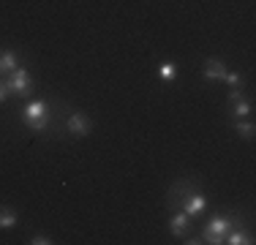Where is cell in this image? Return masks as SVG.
Wrapping results in <instances>:
<instances>
[{
    "label": "cell",
    "mask_w": 256,
    "mask_h": 245,
    "mask_svg": "<svg viewBox=\"0 0 256 245\" xmlns=\"http://www.w3.org/2000/svg\"><path fill=\"white\" fill-rule=\"evenodd\" d=\"M224 242L229 245H251L254 242V234L246 229H237V226H232V229L226 232V237H224Z\"/></svg>",
    "instance_id": "obj_10"
},
{
    "label": "cell",
    "mask_w": 256,
    "mask_h": 245,
    "mask_svg": "<svg viewBox=\"0 0 256 245\" xmlns=\"http://www.w3.org/2000/svg\"><path fill=\"white\" fill-rule=\"evenodd\" d=\"M6 84H8V93L16 96V98H28L30 90H33V76H30V71L22 66V68L11 71L8 76H6Z\"/></svg>",
    "instance_id": "obj_3"
},
{
    "label": "cell",
    "mask_w": 256,
    "mask_h": 245,
    "mask_svg": "<svg viewBox=\"0 0 256 245\" xmlns=\"http://www.w3.org/2000/svg\"><path fill=\"white\" fill-rule=\"evenodd\" d=\"M224 74H226V63L221 58H207L204 66H202V76L207 82H221Z\"/></svg>",
    "instance_id": "obj_8"
},
{
    "label": "cell",
    "mask_w": 256,
    "mask_h": 245,
    "mask_svg": "<svg viewBox=\"0 0 256 245\" xmlns=\"http://www.w3.org/2000/svg\"><path fill=\"white\" fill-rule=\"evenodd\" d=\"M178 63H172V60H164L161 66H158V76L164 79V82H172V79H178Z\"/></svg>",
    "instance_id": "obj_13"
},
{
    "label": "cell",
    "mask_w": 256,
    "mask_h": 245,
    "mask_svg": "<svg viewBox=\"0 0 256 245\" xmlns=\"http://www.w3.org/2000/svg\"><path fill=\"white\" fill-rule=\"evenodd\" d=\"M180 210L186 212V216H191V218H199L202 212L207 210V196L199 191V188H194V191H188L186 196L180 199Z\"/></svg>",
    "instance_id": "obj_4"
},
{
    "label": "cell",
    "mask_w": 256,
    "mask_h": 245,
    "mask_svg": "<svg viewBox=\"0 0 256 245\" xmlns=\"http://www.w3.org/2000/svg\"><path fill=\"white\" fill-rule=\"evenodd\" d=\"M232 226H237V218L232 212H224V216H216L207 220V226L202 229V242H210V245H221L226 232Z\"/></svg>",
    "instance_id": "obj_2"
},
{
    "label": "cell",
    "mask_w": 256,
    "mask_h": 245,
    "mask_svg": "<svg viewBox=\"0 0 256 245\" xmlns=\"http://www.w3.org/2000/svg\"><path fill=\"white\" fill-rule=\"evenodd\" d=\"M240 98H242V88H232V90H229V104L240 101Z\"/></svg>",
    "instance_id": "obj_18"
},
{
    "label": "cell",
    "mask_w": 256,
    "mask_h": 245,
    "mask_svg": "<svg viewBox=\"0 0 256 245\" xmlns=\"http://www.w3.org/2000/svg\"><path fill=\"white\" fill-rule=\"evenodd\" d=\"M66 131H68L71 136L82 139V136H88V134L93 131V120H90L88 114H82V112H71L68 120H66Z\"/></svg>",
    "instance_id": "obj_5"
},
{
    "label": "cell",
    "mask_w": 256,
    "mask_h": 245,
    "mask_svg": "<svg viewBox=\"0 0 256 245\" xmlns=\"http://www.w3.org/2000/svg\"><path fill=\"white\" fill-rule=\"evenodd\" d=\"M8 96L11 93H8V84H6V76H0V104H3Z\"/></svg>",
    "instance_id": "obj_17"
},
{
    "label": "cell",
    "mask_w": 256,
    "mask_h": 245,
    "mask_svg": "<svg viewBox=\"0 0 256 245\" xmlns=\"http://www.w3.org/2000/svg\"><path fill=\"white\" fill-rule=\"evenodd\" d=\"M20 216H16V210H11V207H0V229H14Z\"/></svg>",
    "instance_id": "obj_14"
},
{
    "label": "cell",
    "mask_w": 256,
    "mask_h": 245,
    "mask_svg": "<svg viewBox=\"0 0 256 245\" xmlns=\"http://www.w3.org/2000/svg\"><path fill=\"white\" fill-rule=\"evenodd\" d=\"M234 131H237V136H242V139H254L256 126H254V120L242 118V120H234Z\"/></svg>",
    "instance_id": "obj_12"
},
{
    "label": "cell",
    "mask_w": 256,
    "mask_h": 245,
    "mask_svg": "<svg viewBox=\"0 0 256 245\" xmlns=\"http://www.w3.org/2000/svg\"><path fill=\"white\" fill-rule=\"evenodd\" d=\"M20 68V58H16L14 49H3L0 52V76H8L11 71Z\"/></svg>",
    "instance_id": "obj_9"
},
{
    "label": "cell",
    "mask_w": 256,
    "mask_h": 245,
    "mask_svg": "<svg viewBox=\"0 0 256 245\" xmlns=\"http://www.w3.org/2000/svg\"><path fill=\"white\" fill-rule=\"evenodd\" d=\"M221 82H226L229 88H242V84H246V76H242V74H237V71H226Z\"/></svg>",
    "instance_id": "obj_15"
},
{
    "label": "cell",
    "mask_w": 256,
    "mask_h": 245,
    "mask_svg": "<svg viewBox=\"0 0 256 245\" xmlns=\"http://www.w3.org/2000/svg\"><path fill=\"white\" fill-rule=\"evenodd\" d=\"M169 232H172L174 237H188L191 234V216H186V212L180 210H172V218H169Z\"/></svg>",
    "instance_id": "obj_7"
},
{
    "label": "cell",
    "mask_w": 256,
    "mask_h": 245,
    "mask_svg": "<svg viewBox=\"0 0 256 245\" xmlns=\"http://www.w3.org/2000/svg\"><path fill=\"white\" fill-rule=\"evenodd\" d=\"M194 180H188V177H180L178 182H174L172 188H169V194H166V207L169 210H178V204H180V199L186 196L188 191H194Z\"/></svg>",
    "instance_id": "obj_6"
},
{
    "label": "cell",
    "mask_w": 256,
    "mask_h": 245,
    "mask_svg": "<svg viewBox=\"0 0 256 245\" xmlns=\"http://www.w3.org/2000/svg\"><path fill=\"white\" fill-rule=\"evenodd\" d=\"M50 118H52V109L50 101L44 98H36V101H28L25 109H22V120L30 131H46L50 128Z\"/></svg>",
    "instance_id": "obj_1"
},
{
    "label": "cell",
    "mask_w": 256,
    "mask_h": 245,
    "mask_svg": "<svg viewBox=\"0 0 256 245\" xmlns=\"http://www.w3.org/2000/svg\"><path fill=\"white\" fill-rule=\"evenodd\" d=\"M52 242L54 240L50 234H33V237H30V245H52Z\"/></svg>",
    "instance_id": "obj_16"
},
{
    "label": "cell",
    "mask_w": 256,
    "mask_h": 245,
    "mask_svg": "<svg viewBox=\"0 0 256 245\" xmlns=\"http://www.w3.org/2000/svg\"><path fill=\"white\" fill-rule=\"evenodd\" d=\"M251 112H254V104L248 101V98H240V101L232 104V118H234V120L251 118Z\"/></svg>",
    "instance_id": "obj_11"
}]
</instances>
